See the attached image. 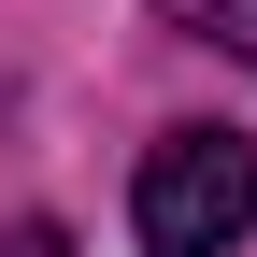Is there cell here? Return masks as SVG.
Instances as JSON below:
<instances>
[{
  "label": "cell",
  "instance_id": "cell-2",
  "mask_svg": "<svg viewBox=\"0 0 257 257\" xmlns=\"http://www.w3.org/2000/svg\"><path fill=\"white\" fill-rule=\"evenodd\" d=\"M157 15H172L186 43H214V57H243V72H257V0H157Z\"/></svg>",
  "mask_w": 257,
  "mask_h": 257
},
{
  "label": "cell",
  "instance_id": "cell-3",
  "mask_svg": "<svg viewBox=\"0 0 257 257\" xmlns=\"http://www.w3.org/2000/svg\"><path fill=\"white\" fill-rule=\"evenodd\" d=\"M0 257H57V229H43V214H15V229H0Z\"/></svg>",
  "mask_w": 257,
  "mask_h": 257
},
{
  "label": "cell",
  "instance_id": "cell-1",
  "mask_svg": "<svg viewBox=\"0 0 257 257\" xmlns=\"http://www.w3.org/2000/svg\"><path fill=\"white\" fill-rule=\"evenodd\" d=\"M128 243L143 257H243L257 243V143L243 128H157L128 172Z\"/></svg>",
  "mask_w": 257,
  "mask_h": 257
}]
</instances>
